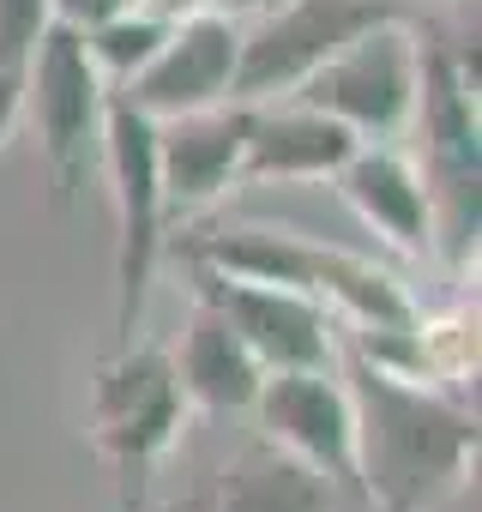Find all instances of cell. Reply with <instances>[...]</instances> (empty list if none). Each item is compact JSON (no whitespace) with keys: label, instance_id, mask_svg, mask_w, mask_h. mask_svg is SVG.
<instances>
[{"label":"cell","instance_id":"cell-20","mask_svg":"<svg viewBox=\"0 0 482 512\" xmlns=\"http://www.w3.org/2000/svg\"><path fill=\"white\" fill-rule=\"evenodd\" d=\"M272 7H284V0H217V13H229V19H241V13H272Z\"/></svg>","mask_w":482,"mask_h":512},{"label":"cell","instance_id":"cell-1","mask_svg":"<svg viewBox=\"0 0 482 512\" xmlns=\"http://www.w3.org/2000/svg\"><path fill=\"white\" fill-rule=\"evenodd\" d=\"M356 476L380 512H428L476 464V410L356 356Z\"/></svg>","mask_w":482,"mask_h":512},{"label":"cell","instance_id":"cell-11","mask_svg":"<svg viewBox=\"0 0 482 512\" xmlns=\"http://www.w3.org/2000/svg\"><path fill=\"white\" fill-rule=\"evenodd\" d=\"M254 133V103H211L193 115L157 121V175H163V211L193 217L229 187H241V151Z\"/></svg>","mask_w":482,"mask_h":512},{"label":"cell","instance_id":"cell-6","mask_svg":"<svg viewBox=\"0 0 482 512\" xmlns=\"http://www.w3.org/2000/svg\"><path fill=\"white\" fill-rule=\"evenodd\" d=\"M386 19H410V7L404 0H284V7L260 13V25L241 37L229 97L235 103H272V97L296 91L344 43H356L362 31H374Z\"/></svg>","mask_w":482,"mask_h":512},{"label":"cell","instance_id":"cell-18","mask_svg":"<svg viewBox=\"0 0 482 512\" xmlns=\"http://www.w3.org/2000/svg\"><path fill=\"white\" fill-rule=\"evenodd\" d=\"M127 7L133 0H55V19L73 25V31H91V25H103V19H115Z\"/></svg>","mask_w":482,"mask_h":512},{"label":"cell","instance_id":"cell-4","mask_svg":"<svg viewBox=\"0 0 482 512\" xmlns=\"http://www.w3.org/2000/svg\"><path fill=\"white\" fill-rule=\"evenodd\" d=\"M103 169H109L115 223H121V247H115V284H121L115 332H121V344H133L151 272L163 260L169 211H163V175H157V121L145 109H133L121 91H109V109H103Z\"/></svg>","mask_w":482,"mask_h":512},{"label":"cell","instance_id":"cell-19","mask_svg":"<svg viewBox=\"0 0 482 512\" xmlns=\"http://www.w3.org/2000/svg\"><path fill=\"white\" fill-rule=\"evenodd\" d=\"M25 121V67H0V145Z\"/></svg>","mask_w":482,"mask_h":512},{"label":"cell","instance_id":"cell-15","mask_svg":"<svg viewBox=\"0 0 482 512\" xmlns=\"http://www.w3.org/2000/svg\"><path fill=\"white\" fill-rule=\"evenodd\" d=\"M332 494L338 488L314 464L272 440H254L223 470L217 494H205V512H332Z\"/></svg>","mask_w":482,"mask_h":512},{"label":"cell","instance_id":"cell-3","mask_svg":"<svg viewBox=\"0 0 482 512\" xmlns=\"http://www.w3.org/2000/svg\"><path fill=\"white\" fill-rule=\"evenodd\" d=\"M187 416L181 380L169 350L157 344H121L91 386V440L115 470V494L121 512H145V482L157 470V458L175 446Z\"/></svg>","mask_w":482,"mask_h":512},{"label":"cell","instance_id":"cell-9","mask_svg":"<svg viewBox=\"0 0 482 512\" xmlns=\"http://www.w3.org/2000/svg\"><path fill=\"white\" fill-rule=\"evenodd\" d=\"M235 61H241V25L217 7H193L169 25L163 49L121 85V97L133 109H145L151 121L169 115H193L211 103H235Z\"/></svg>","mask_w":482,"mask_h":512},{"label":"cell","instance_id":"cell-17","mask_svg":"<svg viewBox=\"0 0 482 512\" xmlns=\"http://www.w3.org/2000/svg\"><path fill=\"white\" fill-rule=\"evenodd\" d=\"M49 25L55 0H0V67H25Z\"/></svg>","mask_w":482,"mask_h":512},{"label":"cell","instance_id":"cell-13","mask_svg":"<svg viewBox=\"0 0 482 512\" xmlns=\"http://www.w3.org/2000/svg\"><path fill=\"white\" fill-rule=\"evenodd\" d=\"M356 133L314 109V103H290V109H260L254 103V133L241 151V181H326L356 157Z\"/></svg>","mask_w":482,"mask_h":512},{"label":"cell","instance_id":"cell-10","mask_svg":"<svg viewBox=\"0 0 482 512\" xmlns=\"http://www.w3.org/2000/svg\"><path fill=\"white\" fill-rule=\"evenodd\" d=\"M199 296L241 332L260 356L266 374H284V368H332L338 356V332H332V308L302 296V290H284V284H248V278H223L211 266H199Z\"/></svg>","mask_w":482,"mask_h":512},{"label":"cell","instance_id":"cell-12","mask_svg":"<svg viewBox=\"0 0 482 512\" xmlns=\"http://www.w3.org/2000/svg\"><path fill=\"white\" fill-rule=\"evenodd\" d=\"M338 187L350 211L404 260H422L434 247V187L428 175L398 157L392 145H356V157L338 169Z\"/></svg>","mask_w":482,"mask_h":512},{"label":"cell","instance_id":"cell-22","mask_svg":"<svg viewBox=\"0 0 482 512\" xmlns=\"http://www.w3.org/2000/svg\"><path fill=\"white\" fill-rule=\"evenodd\" d=\"M169 512H193V500H187V506H169Z\"/></svg>","mask_w":482,"mask_h":512},{"label":"cell","instance_id":"cell-21","mask_svg":"<svg viewBox=\"0 0 482 512\" xmlns=\"http://www.w3.org/2000/svg\"><path fill=\"white\" fill-rule=\"evenodd\" d=\"M181 7H193V0H151V13H163V19H181Z\"/></svg>","mask_w":482,"mask_h":512},{"label":"cell","instance_id":"cell-5","mask_svg":"<svg viewBox=\"0 0 482 512\" xmlns=\"http://www.w3.org/2000/svg\"><path fill=\"white\" fill-rule=\"evenodd\" d=\"M103 109H109V79L91 61L85 31L55 19L25 61V115L37 121L61 199H73L85 175L103 163Z\"/></svg>","mask_w":482,"mask_h":512},{"label":"cell","instance_id":"cell-8","mask_svg":"<svg viewBox=\"0 0 482 512\" xmlns=\"http://www.w3.org/2000/svg\"><path fill=\"white\" fill-rule=\"evenodd\" d=\"M254 416H260V440L296 452L332 488L362 494V476H356V404H350V386L332 368L266 374L260 398H254Z\"/></svg>","mask_w":482,"mask_h":512},{"label":"cell","instance_id":"cell-23","mask_svg":"<svg viewBox=\"0 0 482 512\" xmlns=\"http://www.w3.org/2000/svg\"><path fill=\"white\" fill-rule=\"evenodd\" d=\"M193 512H205V494H199V500H193Z\"/></svg>","mask_w":482,"mask_h":512},{"label":"cell","instance_id":"cell-16","mask_svg":"<svg viewBox=\"0 0 482 512\" xmlns=\"http://www.w3.org/2000/svg\"><path fill=\"white\" fill-rule=\"evenodd\" d=\"M169 25L175 19H163V13H115V19H103V25H91L85 31V49H91V61H97V73L109 79V85H127L157 49H163V37H169Z\"/></svg>","mask_w":482,"mask_h":512},{"label":"cell","instance_id":"cell-2","mask_svg":"<svg viewBox=\"0 0 482 512\" xmlns=\"http://www.w3.org/2000/svg\"><path fill=\"white\" fill-rule=\"evenodd\" d=\"M187 260L211 266L223 278L302 290V296L326 302L332 314H350L368 338L422 332V314L404 296V284L392 272H380L374 260H356V253H338V247H314V241H296V235H278V229H223V235L193 241Z\"/></svg>","mask_w":482,"mask_h":512},{"label":"cell","instance_id":"cell-7","mask_svg":"<svg viewBox=\"0 0 482 512\" xmlns=\"http://www.w3.org/2000/svg\"><path fill=\"white\" fill-rule=\"evenodd\" d=\"M416 85H422V49L404 31V19H386L356 43H344L332 61H320L296 85V103L338 115L356 139H392L416 115Z\"/></svg>","mask_w":482,"mask_h":512},{"label":"cell","instance_id":"cell-14","mask_svg":"<svg viewBox=\"0 0 482 512\" xmlns=\"http://www.w3.org/2000/svg\"><path fill=\"white\" fill-rule=\"evenodd\" d=\"M175 362V380H181V398L193 410H211V416H229V410H254L260 398V356L241 344V332L199 296L187 332H181V350L169 356Z\"/></svg>","mask_w":482,"mask_h":512}]
</instances>
